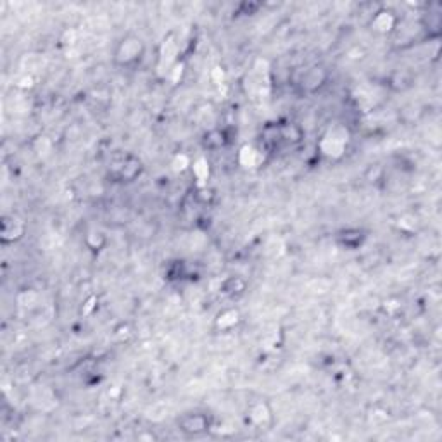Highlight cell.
<instances>
[{"mask_svg":"<svg viewBox=\"0 0 442 442\" xmlns=\"http://www.w3.org/2000/svg\"><path fill=\"white\" fill-rule=\"evenodd\" d=\"M147 45L139 33H124L112 49V64L120 69H135L146 59Z\"/></svg>","mask_w":442,"mask_h":442,"instance_id":"6da1fadb","label":"cell"},{"mask_svg":"<svg viewBox=\"0 0 442 442\" xmlns=\"http://www.w3.org/2000/svg\"><path fill=\"white\" fill-rule=\"evenodd\" d=\"M214 427V418L204 409H190L183 412L177 418V429L185 437L207 436Z\"/></svg>","mask_w":442,"mask_h":442,"instance_id":"7a4b0ae2","label":"cell"},{"mask_svg":"<svg viewBox=\"0 0 442 442\" xmlns=\"http://www.w3.org/2000/svg\"><path fill=\"white\" fill-rule=\"evenodd\" d=\"M144 173V163L139 156L128 154L120 156L109 166V178L111 182L121 183V185H127V183L136 182Z\"/></svg>","mask_w":442,"mask_h":442,"instance_id":"3957f363","label":"cell"},{"mask_svg":"<svg viewBox=\"0 0 442 442\" xmlns=\"http://www.w3.org/2000/svg\"><path fill=\"white\" fill-rule=\"evenodd\" d=\"M328 80H330V71H328L327 66L316 62V64L306 66L301 71L299 80H297V90L303 95H316V93H320L327 87Z\"/></svg>","mask_w":442,"mask_h":442,"instance_id":"277c9868","label":"cell"},{"mask_svg":"<svg viewBox=\"0 0 442 442\" xmlns=\"http://www.w3.org/2000/svg\"><path fill=\"white\" fill-rule=\"evenodd\" d=\"M368 30L377 37H392L394 33H397L399 26H401V18H399L396 11H392L390 7H378L377 11H373L366 23Z\"/></svg>","mask_w":442,"mask_h":442,"instance_id":"5b68a950","label":"cell"},{"mask_svg":"<svg viewBox=\"0 0 442 442\" xmlns=\"http://www.w3.org/2000/svg\"><path fill=\"white\" fill-rule=\"evenodd\" d=\"M245 421L254 430H269L275 424V413L266 399H252L245 409Z\"/></svg>","mask_w":442,"mask_h":442,"instance_id":"8992f818","label":"cell"},{"mask_svg":"<svg viewBox=\"0 0 442 442\" xmlns=\"http://www.w3.org/2000/svg\"><path fill=\"white\" fill-rule=\"evenodd\" d=\"M28 233V225L21 216L14 213L4 214L0 220V244L4 248L16 245L23 240Z\"/></svg>","mask_w":442,"mask_h":442,"instance_id":"52a82bcc","label":"cell"},{"mask_svg":"<svg viewBox=\"0 0 442 442\" xmlns=\"http://www.w3.org/2000/svg\"><path fill=\"white\" fill-rule=\"evenodd\" d=\"M366 238H368V233L359 226H346L335 233V242L346 251H358L365 245Z\"/></svg>","mask_w":442,"mask_h":442,"instance_id":"ba28073f","label":"cell"},{"mask_svg":"<svg viewBox=\"0 0 442 442\" xmlns=\"http://www.w3.org/2000/svg\"><path fill=\"white\" fill-rule=\"evenodd\" d=\"M420 26H421V30L425 31V35H427L429 38H434V40H437V38H439L441 30H442L441 4H437V2L429 4L427 11H425V13L421 14V18H420Z\"/></svg>","mask_w":442,"mask_h":442,"instance_id":"9c48e42d","label":"cell"},{"mask_svg":"<svg viewBox=\"0 0 442 442\" xmlns=\"http://www.w3.org/2000/svg\"><path fill=\"white\" fill-rule=\"evenodd\" d=\"M242 323V313L238 311V308L228 306L223 308L216 313L213 320V328L218 334H228V332L235 330L238 325Z\"/></svg>","mask_w":442,"mask_h":442,"instance_id":"30bf717a","label":"cell"},{"mask_svg":"<svg viewBox=\"0 0 442 442\" xmlns=\"http://www.w3.org/2000/svg\"><path fill=\"white\" fill-rule=\"evenodd\" d=\"M248 280L240 275H232L225 279L220 285V294L226 299H240L248 292Z\"/></svg>","mask_w":442,"mask_h":442,"instance_id":"8fae6325","label":"cell"},{"mask_svg":"<svg viewBox=\"0 0 442 442\" xmlns=\"http://www.w3.org/2000/svg\"><path fill=\"white\" fill-rule=\"evenodd\" d=\"M107 235L99 228H90L83 237V244L85 248L88 249L90 252L93 254H99L103 252L105 248H107Z\"/></svg>","mask_w":442,"mask_h":442,"instance_id":"7c38bea8","label":"cell"},{"mask_svg":"<svg viewBox=\"0 0 442 442\" xmlns=\"http://www.w3.org/2000/svg\"><path fill=\"white\" fill-rule=\"evenodd\" d=\"M337 133H339V128H335V130H330L328 135L323 136L322 147H323L325 154L334 156V154H337V152L344 151V147H346V144H347V139H346V135H337Z\"/></svg>","mask_w":442,"mask_h":442,"instance_id":"4fadbf2b","label":"cell"},{"mask_svg":"<svg viewBox=\"0 0 442 442\" xmlns=\"http://www.w3.org/2000/svg\"><path fill=\"white\" fill-rule=\"evenodd\" d=\"M230 139L226 135L225 130H220V128H214V130H209L202 139V146L207 151H220V149H225L228 146Z\"/></svg>","mask_w":442,"mask_h":442,"instance_id":"5bb4252c","label":"cell"},{"mask_svg":"<svg viewBox=\"0 0 442 442\" xmlns=\"http://www.w3.org/2000/svg\"><path fill=\"white\" fill-rule=\"evenodd\" d=\"M263 7V4H257V2H242L238 6V14H245V16H252L257 14V11Z\"/></svg>","mask_w":442,"mask_h":442,"instance_id":"9a60e30c","label":"cell"}]
</instances>
